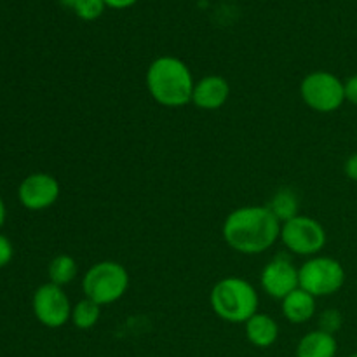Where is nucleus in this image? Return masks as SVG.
Returning <instances> with one entry per match:
<instances>
[{"label": "nucleus", "mask_w": 357, "mask_h": 357, "mask_svg": "<svg viewBox=\"0 0 357 357\" xmlns=\"http://www.w3.org/2000/svg\"><path fill=\"white\" fill-rule=\"evenodd\" d=\"M338 344L335 335L314 330L300 338L296 345V357H335Z\"/></svg>", "instance_id": "4468645a"}, {"label": "nucleus", "mask_w": 357, "mask_h": 357, "mask_svg": "<svg viewBox=\"0 0 357 357\" xmlns=\"http://www.w3.org/2000/svg\"><path fill=\"white\" fill-rule=\"evenodd\" d=\"M33 314L40 324L45 328H61L72 317V303H70L68 295L63 291L61 286H56L52 282L42 284L33 293L31 300Z\"/></svg>", "instance_id": "6e6552de"}, {"label": "nucleus", "mask_w": 357, "mask_h": 357, "mask_svg": "<svg viewBox=\"0 0 357 357\" xmlns=\"http://www.w3.org/2000/svg\"><path fill=\"white\" fill-rule=\"evenodd\" d=\"M260 282L264 291L271 298L282 300L289 293L300 288L298 268L293 265V261L286 255H278L264 267Z\"/></svg>", "instance_id": "9d476101"}, {"label": "nucleus", "mask_w": 357, "mask_h": 357, "mask_svg": "<svg viewBox=\"0 0 357 357\" xmlns=\"http://www.w3.org/2000/svg\"><path fill=\"white\" fill-rule=\"evenodd\" d=\"M344 169H345V174H347L349 180L356 181L357 183V152L352 153V155L345 160Z\"/></svg>", "instance_id": "4be33fe9"}, {"label": "nucleus", "mask_w": 357, "mask_h": 357, "mask_svg": "<svg viewBox=\"0 0 357 357\" xmlns=\"http://www.w3.org/2000/svg\"><path fill=\"white\" fill-rule=\"evenodd\" d=\"M103 2L110 9H128V7L135 6L138 0H103Z\"/></svg>", "instance_id": "5701e85b"}, {"label": "nucleus", "mask_w": 357, "mask_h": 357, "mask_svg": "<svg viewBox=\"0 0 357 357\" xmlns=\"http://www.w3.org/2000/svg\"><path fill=\"white\" fill-rule=\"evenodd\" d=\"M70 321H72L77 330H91L100 321V305L89 298L79 300L72 307V317H70Z\"/></svg>", "instance_id": "f3484780"}, {"label": "nucleus", "mask_w": 357, "mask_h": 357, "mask_svg": "<svg viewBox=\"0 0 357 357\" xmlns=\"http://www.w3.org/2000/svg\"><path fill=\"white\" fill-rule=\"evenodd\" d=\"M281 243L286 250L300 257H317L326 246V230L312 216L298 215L288 222L281 223Z\"/></svg>", "instance_id": "423d86ee"}, {"label": "nucleus", "mask_w": 357, "mask_h": 357, "mask_svg": "<svg viewBox=\"0 0 357 357\" xmlns=\"http://www.w3.org/2000/svg\"><path fill=\"white\" fill-rule=\"evenodd\" d=\"M344 89H345V101H349V103L352 105H357V73L345 80Z\"/></svg>", "instance_id": "412c9836"}, {"label": "nucleus", "mask_w": 357, "mask_h": 357, "mask_svg": "<svg viewBox=\"0 0 357 357\" xmlns=\"http://www.w3.org/2000/svg\"><path fill=\"white\" fill-rule=\"evenodd\" d=\"M300 288L316 298L331 296L342 289L345 271L338 260L331 257H312L298 268Z\"/></svg>", "instance_id": "39448f33"}, {"label": "nucleus", "mask_w": 357, "mask_h": 357, "mask_svg": "<svg viewBox=\"0 0 357 357\" xmlns=\"http://www.w3.org/2000/svg\"><path fill=\"white\" fill-rule=\"evenodd\" d=\"M342 323H344V317L338 310L328 309L324 310L319 316V330L326 331V333L335 335L342 328Z\"/></svg>", "instance_id": "6ab92c4d"}, {"label": "nucleus", "mask_w": 357, "mask_h": 357, "mask_svg": "<svg viewBox=\"0 0 357 357\" xmlns=\"http://www.w3.org/2000/svg\"><path fill=\"white\" fill-rule=\"evenodd\" d=\"M61 194L59 181L52 174L33 173L24 178L17 188V199L30 211H44L56 204Z\"/></svg>", "instance_id": "1a4fd4ad"}, {"label": "nucleus", "mask_w": 357, "mask_h": 357, "mask_svg": "<svg viewBox=\"0 0 357 357\" xmlns=\"http://www.w3.org/2000/svg\"><path fill=\"white\" fill-rule=\"evenodd\" d=\"M13 257H14L13 243H10L6 236L0 234V268L9 265L10 260H13Z\"/></svg>", "instance_id": "aec40b11"}, {"label": "nucleus", "mask_w": 357, "mask_h": 357, "mask_svg": "<svg viewBox=\"0 0 357 357\" xmlns=\"http://www.w3.org/2000/svg\"><path fill=\"white\" fill-rule=\"evenodd\" d=\"M6 215H7V211H6V204H3L2 197H0V227H2V225H3V222H6Z\"/></svg>", "instance_id": "b1692460"}, {"label": "nucleus", "mask_w": 357, "mask_h": 357, "mask_svg": "<svg viewBox=\"0 0 357 357\" xmlns=\"http://www.w3.org/2000/svg\"><path fill=\"white\" fill-rule=\"evenodd\" d=\"M282 316L293 324L309 323L316 316V296L307 293L305 289L298 288L289 293L286 298L281 300Z\"/></svg>", "instance_id": "f8f14e48"}, {"label": "nucleus", "mask_w": 357, "mask_h": 357, "mask_svg": "<svg viewBox=\"0 0 357 357\" xmlns=\"http://www.w3.org/2000/svg\"><path fill=\"white\" fill-rule=\"evenodd\" d=\"M267 208L271 209L272 215H274L279 222L284 223L288 222V220L298 216V195H296L291 188H279V190L272 195Z\"/></svg>", "instance_id": "2eb2a0df"}, {"label": "nucleus", "mask_w": 357, "mask_h": 357, "mask_svg": "<svg viewBox=\"0 0 357 357\" xmlns=\"http://www.w3.org/2000/svg\"><path fill=\"white\" fill-rule=\"evenodd\" d=\"M129 288V274L119 261L103 260L87 268L82 278L86 298L100 307L112 305L126 295Z\"/></svg>", "instance_id": "20e7f679"}, {"label": "nucleus", "mask_w": 357, "mask_h": 357, "mask_svg": "<svg viewBox=\"0 0 357 357\" xmlns=\"http://www.w3.org/2000/svg\"><path fill=\"white\" fill-rule=\"evenodd\" d=\"M146 89L155 103L180 108L192 103L194 75L185 61L176 56H159L146 70Z\"/></svg>", "instance_id": "f03ea898"}, {"label": "nucleus", "mask_w": 357, "mask_h": 357, "mask_svg": "<svg viewBox=\"0 0 357 357\" xmlns=\"http://www.w3.org/2000/svg\"><path fill=\"white\" fill-rule=\"evenodd\" d=\"M230 86L227 79L220 75L202 77L195 82L194 93H192V103L201 110H218L229 101Z\"/></svg>", "instance_id": "9b49d317"}, {"label": "nucleus", "mask_w": 357, "mask_h": 357, "mask_svg": "<svg viewBox=\"0 0 357 357\" xmlns=\"http://www.w3.org/2000/svg\"><path fill=\"white\" fill-rule=\"evenodd\" d=\"M59 3H61L63 7H66V9H73V6L77 3V0H59Z\"/></svg>", "instance_id": "393cba45"}, {"label": "nucleus", "mask_w": 357, "mask_h": 357, "mask_svg": "<svg viewBox=\"0 0 357 357\" xmlns=\"http://www.w3.org/2000/svg\"><path fill=\"white\" fill-rule=\"evenodd\" d=\"M300 96L310 110L331 114L344 105V82L330 72H312L300 84Z\"/></svg>", "instance_id": "0eeeda50"}, {"label": "nucleus", "mask_w": 357, "mask_h": 357, "mask_svg": "<svg viewBox=\"0 0 357 357\" xmlns=\"http://www.w3.org/2000/svg\"><path fill=\"white\" fill-rule=\"evenodd\" d=\"M222 236L236 253L261 255L281 237V222L267 206H244L227 216Z\"/></svg>", "instance_id": "f257e3e1"}, {"label": "nucleus", "mask_w": 357, "mask_h": 357, "mask_svg": "<svg viewBox=\"0 0 357 357\" xmlns=\"http://www.w3.org/2000/svg\"><path fill=\"white\" fill-rule=\"evenodd\" d=\"M209 303L216 316L230 324H246L258 312V291L243 278L229 275L213 286Z\"/></svg>", "instance_id": "7ed1b4c3"}, {"label": "nucleus", "mask_w": 357, "mask_h": 357, "mask_svg": "<svg viewBox=\"0 0 357 357\" xmlns=\"http://www.w3.org/2000/svg\"><path fill=\"white\" fill-rule=\"evenodd\" d=\"M244 330L250 344L258 349L272 347L279 338V324L268 314L257 312L244 324Z\"/></svg>", "instance_id": "ddd939ff"}, {"label": "nucleus", "mask_w": 357, "mask_h": 357, "mask_svg": "<svg viewBox=\"0 0 357 357\" xmlns=\"http://www.w3.org/2000/svg\"><path fill=\"white\" fill-rule=\"evenodd\" d=\"M349 357H357V352H354V354H351Z\"/></svg>", "instance_id": "a878e982"}, {"label": "nucleus", "mask_w": 357, "mask_h": 357, "mask_svg": "<svg viewBox=\"0 0 357 357\" xmlns=\"http://www.w3.org/2000/svg\"><path fill=\"white\" fill-rule=\"evenodd\" d=\"M105 2L103 0H77V3L73 6V13L77 17L84 21H94L103 14L105 10Z\"/></svg>", "instance_id": "a211bd4d"}, {"label": "nucleus", "mask_w": 357, "mask_h": 357, "mask_svg": "<svg viewBox=\"0 0 357 357\" xmlns=\"http://www.w3.org/2000/svg\"><path fill=\"white\" fill-rule=\"evenodd\" d=\"M77 274H79V265H77L75 258L70 255H58L52 258L47 267L49 282L61 286V288L75 281Z\"/></svg>", "instance_id": "dca6fc26"}]
</instances>
